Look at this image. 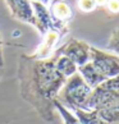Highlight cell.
I'll use <instances>...</instances> for the list:
<instances>
[{
	"instance_id": "cell-1",
	"label": "cell",
	"mask_w": 119,
	"mask_h": 124,
	"mask_svg": "<svg viewBox=\"0 0 119 124\" xmlns=\"http://www.w3.org/2000/svg\"><path fill=\"white\" fill-rule=\"evenodd\" d=\"M18 79L21 96L46 122L54 120V102L67 78L55 68L54 54L39 60L22 54L18 60Z\"/></svg>"
},
{
	"instance_id": "cell-2",
	"label": "cell",
	"mask_w": 119,
	"mask_h": 124,
	"mask_svg": "<svg viewBox=\"0 0 119 124\" xmlns=\"http://www.w3.org/2000/svg\"><path fill=\"white\" fill-rule=\"evenodd\" d=\"M87 110H95L108 124H119V76L95 87L87 101Z\"/></svg>"
},
{
	"instance_id": "cell-3",
	"label": "cell",
	"mask_w": 119,
	"mask_h": 124,
	"mask_svg": "<svg viewBox=\"0 0 119 124\" xmlns=\"http://www.w3.org/2000/svg\"><path fill=\"white\" fill-rule=\"evenodd\" d=\"M78 73L94 90L104 81L119 76V56L91 46L90 62L78 67Z\"/></svg>"
},
{
	"instance_id": "cell-4",
	"label": "cell",
	"mask_w": 119,
	"mask_h": 124,
	"mask_svg": "<svg viewBox=\"0 0 119 124\" xmlns=\"http://www.w3.org/2000/svg\"><path fill=\"white\" fill-rule=\"evenodd\" d=\"M91 92H92V88L86 83L82 76L77 72L72 77L67 78L64 86L59 91L56 100L68 110H87V101Z\"/></svg>"
},
{
	"instance_id": "cell-5",
	"label": "cell",
	"mask_w": 119,
	"mask_h": 124,
	"mask_svg": "<svg viewBox=\"0 0 119 124\" xmlns=\"http://www.w3.org/2000/svg\"><path fill=\"white\" fill-rule=\"evenodd\" d=\"M68 32H69V26H59V27L50 28L46 33L42 35V41L37 46V49L35 50V53L31 54V56L35 59H39V60L49 59L58 49L56 46H58L59 41Z\"/></svg>"
},
{
	"instance_id": "cell-6",
	"label": "cell",
	"mask_w": 119,
	"mask_h": 124,
	"mask_svg": "<svg viewBox=\"0 0 119 124\" xmlns=\"http://www.w3.org/2000/svg\"><path fill=\"white\" fill-rule=\"evenodd\" d=\"M90 49L91 46L85 41L69 39L65 44L59 46L55 50V53L69 58L72 62L76 63L77 67H81L87 62H90Z\"/></svg>"
},
{
	"instance_id": "cell-7",
	"label": "cell",
	"mask_w": 119,
	"mask_h": 124,
	"mask_svg": "<svg viewBox=\"0 0 119 124\" xmlns=\"http://www.w3.org/2000/svg\"><path fill=\"white\" fill-rule=\"evenodd\" d=\"M5 3L13 18L30 26H36V17L31 0H5Z\"/></svg>"
},
{
	"instance_id": "cell-8",
	"label": "cell",
	"mask_w": 119,
	"mask_h": 124,
	"mask_svg": "<svg viewBox=\"0 0 119 124\" xmlns=\"http://www.w3.org/2000/svg\"><path fill=\"white\" fill-rule=\"evenodd\" d=\"M49 12L51 17L59 23L68 24L73 19V10L65 0H51Z\"/></svg>"
},
{
	"instance_id": "cell-9",
	"label": "cell",
	"mask_w": 119,
	"mask_h": 124,
	"mask_svg": "<svg viewBox=\"0 0 119 124\" xmlns=\"http://www.w3.org/2000/svg\"><path fill=\"white\" fill-rule=\"evenodd\" d=\"M54 56H55V68L65 78H69L74 74V73L78 72V67H77L76 63L72 62L69 58L64 56V55H60L58 53H54Z\"/></svg>"
},
{
	"instance_id": "cell-10",
	"label": "cell",
	"mask_w": 119,
	"mask_h": 124,
	"mask_svg": "<svg viewBox=\"0 0 119 124\" xmlns=\"http://www.w3.org/2000/svg\"><path fill=\"white\" fill-rule=\"evenodd\" d=\"M71 111L77 116L81 124H108L95 110H82V109H73Z\"/></svg>"
},
{
	"instance_id": "cell-11",
	"label": "cell",
	"mask_w": 119,
	"mask_h": 124,
	"mask_svg": "<svg viewBox=\"0 0 119 124\" xmlns=\"http://www.w3.org/2000/svg\"><path fill=\"white\" fill-rule=\"evenodd\" d=\"M54 106H55V110H58V113L60 114V116L63 119V124H81L74 114L71 110H68L65 106H63L58 100H55Z\"/></svg>"
},
{
	"instance_id": "cell-12",
	"label": "cell",
	"mask_w": 119,
	"mask_h": 124,
	"mask_svg": "<svg viewBox=\"0 0 119 124\" xmlns=\"http://www.w3.org/2000/svg\"><path fill=\"white\" fill-rule=\"evenodd\" d=\"M108 49L114 51L119 56V26L117 27L110 36V40L108 42Z\"/></svg>"
},
{
	"instance_id": "cell-13",
	"label": "cell",
	"mask_w": 119,
	"mask_h": 124,
	"mask_svg": "<svg viewBox=\"0 0 119 124\" xmlns=\"http://www.w3.org/2000/svg\"><path fill=\"white\" fill-rule=\"evenodd\" d=\"M77 7L83 13H91L97 8L95 4V0H77Z\"/></svg>"
},
{
	"instance_id": "cell-14",
	"label": "cell",
	"mask_w": 119,
	"mask_h": 124,
	"mask_svg": "<svg viewBox=\"0 0 119 124\" xmlns=\"http://www.w3.org/2000/svg\"><path fill=\"white\" fill-rule=\"evenodd\" d=\"M105 8H106L108 12H110L111 14H118L119 13V0H108Z\"/></svg>"
},
{
	"instance_id": "cell-15",
	"label": "cell",
	"mask_w": 119,
	"mask_h": 124,
	"mask_svg": "<svg viewBox=\"0 0 119 124\" xmlns=\"http://www.w3.org/2000/svg\"><path fill=\"white\" fill-rule=\"evenodd\" d=\"M4 67V58H3V40L0 36V70H3Z\"/></svg>"
},
{
	"instance_id": "cell-16",
	"label": "cell",
	"mask_w": 119,
	"mask_h": 124,
	"mask_svg": "<svg viewBox=\"0 0 119 124\" xmlns=\"http://www.w3.org/2000/svg\"><path fill=\"white\" fill-rule=\"evenodd\" d=\"M106 3H108V0H95L96 7H99V8H105Z\"/></svg>"
},
{
	"instance_id": "cell-17",
	"label": "cell",
	"mask_w": 119,
	"mask_h": 124,
	"mask_svg": "<svg viewBox=\"0 0 119 124\" xmlns=\"http://www.w3.org/2000/svg\"><path fill=\"white\" fill-rule=\"evenodd\" d=\"M35 1H40V3H42L44 5H48V4L51 1V0H35Z\"/></svg>"
},
{
	"instance_id": "cell-18",
	"label": "cell",
	"mask_w": 119,
	"mask_h": 124,
	"mask_svg": "<svg viewBox=\"0 0 119 124\" xmlns=\"http://www.w3.org/2000/svg\"><path fill=\"white\" fill-rule=\"evenodd\" d=\"M1 72H3V70H0V77H1Z\"/></svg>"
}]
</instances>
